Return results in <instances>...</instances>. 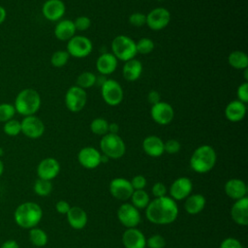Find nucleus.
<instances>
[{
    "mask_svg": "<svg viewBox=\"0 0 248 248\" xmlns=\"http://www.w3.org/2000/svg\"><path fill=\"white\" fill-rule=\"evenodd\" d=\"M66 216L69 225L76 230L83 229L87 224V214L81 207L71 206Z\"/></svg>",
    "mask_w": 248,
    "mask_h": 248,
    "instance_id": "25",
    "label": "nucleus"
},
{
    "mask_svg": "<svg viewBox=\"0 0 248 248\" xmlns=\"http://www.w3.org/2000/svg\"><path fill=\"white\" fill-rule=\"evenodd\" d=\"M155 44L150 38H140L138 42H136L137 52L140 54H149L154 50Z\"/></svg>",
    "mask_w": 248,
    "mask_h": 248,
    "instance_id": "37",
    "label": "nucleus"
},
{
    "mask_svg": "<svg viewBox=\"0 0 248 248\" xmlns=\"http://www.w3.org/2000/svg\"><path fill=\"white\" fill-rule=\"evenodd\" d=\"M73 22L77 31H86L91 26V19L86 16H78Z\"/></svg>",
    "mask_w": 248,
    "mask_h": 248,
    "instance_id": "40",
    "label": "nucleus"
},
{
    "mask_svg": "<svg viewBox=\"0 0 248 248\" xmlns=\"http://www.w3.org/2000/svg\"><path fill=\"white\" fill-rule=\"evenodd\" d=\"M117 217L119 222L126 227L136 228L140 222V214L139 209H137L132 203L125 202L121 204L117 210Z\"/></svg>",
    "mask_w": 248,
    "mask_h": 248,
    "instance_id": "13",
    "label": "nucleus"
},
{
    "mask_svg": "<svg viewBox=\"0 0 248 248\" xmlns=\"http://www.w3.org/2000/svg\"><path fill=\"white\" fill-rule=\"evenodd\" d=\"M90 131L97 136H105L108 133V122L103 117L94 118L90 122Z\"/></svg>",
    "mask_w": 248,
    "mask_h": 248,
    "instance_id": "33",
    "label": "nucleus"
},
{
    "mask_svg": "<svg viewBox=\"0 0 248 248\" xmlns=\"http://www.w3.org/2000/svg\"><path fill=\"white\" fill-rule=\"evenodd\" d=\"M225 192L228 197L236 201L246 197L247 186L243 180L238 178H232L226 182Z\"/></svg>",
    "mask_w": 248,
    "mask_h": 248,
    "instance_id": "24",
    "label": "nucleus"
},
{
    "mask_svg": "<svg viewBox=\"0 0 248 248\" xmlns=\"http://www.w3.org/2000/svg\"><path fill=\"white\" fill-rule=\"evenodd\" d=\"M229 65L235 70H244L248 68V56L244 51L234 50L228 56Z\"/></svg>",
    "mask_w": 248,
    "mask_h": 248,
    "instance_id": "29",
    "label": "nucleus"
},
{
    "mask_svg": "<svg viewBox=\"0 0 248 248\" xmlns=\"http://www.w3.org/2000/svg\"><path fill=\"white\" fill-rule=\"evenodd\" d=\"M205 206V198L202 194L189 195L186 198L184 208L189 214H198Z\"/></svg>",
    "mask_w": 248,
    "mask_h": 248,
    "instance_id": "28",
    "label": "nucleus"
},
{
    "mask_svg": "<svg viewBox=\"0 0 248 248\" xmlns=\"http://www.w3.org/2000/svg\"><path fill=\"white\" fill-rule=\"evenodd\" d=\"M78 160L83 168L95 169L101 164V153L92 146H85L79 150Z\"/></svg>",
    "mask_w": 248,
    "mask_h": 248,
    "instance_id": "17",
    "label": "nucleus"
},
{
    "mask_svg": "<svg viewBox=\"0 0 248 248\" xmlns=\"http://www.w3.org/2000/svg\"><path fill=\"white\" fill-rule=\"evenodd\" d=\"M3 171H4V164H3V162L0 159V177L3 174Z\"/></svg>",
    "mask_w": 248,
    "mask_h": 248,
    "instance_id": "52",
    "label": "nucleus"
},
{
    "mask_svg": "<svg viewBox=\"0 0 248 248\" xmlns=\"http://www.w3.org/2000/svg\"><path fill=\"white\" fill-rule=\"evenodd\" d=\"M130 199L132 201V204L137 209L145 208L150 202L149 196L144 190H134Z\"/></svg>",
    "mask_w": 248,
    "mask_h": 248,
    "instance_id": "30",
    "label": "nucleus"
},
{
    "mask_svg": "<svg viewBox=\"0 0 248 248\" xmlns=\"http://www.w3.org/2000/svg\"><path fill=\"white\" fill-rule=\"evenodd\" d=\"M157 1H159V2H161V1H165V0H157Z\"/></svg>",
    "mask_w": 248,
    "mask_h": 248,
    "instance_id": "54",
    "label": "nucleus"
},
{
    "mask_svg": "<svg viewBox=\"0 0 248 248\" xmlns=\"http://www.w3.org/2000/svg\"><path fill=\"white\" fill-rule=\"evenodd\" d=\"M180 148V142L174 139H170L168 140L167 141H164V151L169 154H175L179 152Z\"/></svg>",
    "mask_w": 248,
    "mask_h": 248,
    "instance_id": "42",
    "label": "nucleus"
},
{
    "mask_svg": "<svg viewBox=\"0 0 248 248\" xmlns=\"http://www.w3.org/2000/svg\"><path fill=\"white\" fill-rule=\"evenodd\" d=\"M60 171V164L59 162L52 158L47 157L43 159L38 167H37V174L39 178L46 179V180H52L55 178Z\"/></svg>",
    "mask_w": 248,
    "mask_h": 248,
    "instance_id": "16",
    "label": "nucleus"
},
{
    "mask_svg": "<svg viewBox=\"0 0 248 248\" xmlns=\"http://www.w3.org/2000/svg\"><path fill=\"white\" fill-rule=\"evenodd\" d=\"M93 48L92 42L85 36L75 35L67 42L66 51L70 56L76 58H83L88 56Z\"/></svg>",
    "mask_w": 248,
    "mask_h": 248,
    "instance_id": "8",
    "label": "nucleus"
},
{
    "mask_svg": "<svg viewBox=\"0 0 248 248\" xmlns=\"http://www.w3.org/2000/svg\"><path fill=\"white\" fill-rule=\"evenodd\" d=\"M152 194L155 198H161V197H164L166 196V193H167V188L165 186L164 183L162 182H156L153 186H152Z\"/></svg>",
    "mask_w": 248,
    "mask_h": 248,
    "instance_id": "46",
    "label": "nucleus"
},
{
    "mask_svg": "<svg viewBox=\"0 0 248 248\" xmlns=\"http://www.w3.org/2000/svg\"><path fill=\"white\" fill-rule=\"evenodd\" d=\"M52 190V184L50 180L38 178L34 183V191L38 196L46 197L50 194Z\"/></svg>",
    "mask_w": 248,
    "mask_h": 248,
    "instance_id": "34",
    "label": "nucleus"
},
{
    "mask_svg": "<svg viewBox=\"0 0 248 248\" xmlns=\"http://www.w3.org/2000/svg\"><path fill=\"white\" fill-rule=\"evenodd\" d=\"M142 149L150 157H160L165 153L164 141L158 136H147L142 141Z\"/></svg>",
    "mask_w": 248,
    "mask_h": 248,
    "instance_id": "22",
    "label": "nucleus"
},
{
    "mask_svg": "<svg viewBox=\"0 0 248 248\" xmlns=\"http://www.w3.org/2000/svg\"><path fill=\"white\" fill-rule=\"evenodd\" d=\"M42 105L40 93L33 88H24L16 96L14 107L20 115L29 116L38 112Z\"/></svg>",
    "mask_w": 248,
    "mask_h": 248,
    "instance_id": "2",
    "label": "nucleus"
},
{
    "mask_svg": "<svg viewBox=\"0 0 248 248\" xmlns=\"http://www.w3.org/2000/svg\"><path fill=\"white\" fill-rule=\"evenodd\" d=\"M146 218L156 225H168L175 221L178 216L176 202L170 197L155 198L145 207Z\"/></svg>",
    "mask_w": 248,
    "mask_h": 248,
    "instance_id": "1",
    "label": "nucleus"
},
{
    "mask_svg": "<svg viewBox=\"0 0 248 248\" xmlns=\"http://www.w3.org/2000/svg\"><path fill=\"white\" fill-rule=\"evenodd\" d=\"M122 242L125 248H145L146 246L144 234L137 228L127 229L122 235Z\"/></svg>",
    "mask_w": 248,
    "mask_h": 248,
    "instance_id": "20",
    "label": "nucleus"
},
{
    "mask_svg": "<svg viewBox=\"0 0 248 248\" xmlns=\"http://www.w3.org/2000/svg\"><path fill=\"white\" fill-rule=\"evenodd\" d=\"M117 64L118 60L111 52H104L96 60V69L99 74L108 76L116 70Z\"/></svg>",
    "mask_w": 248,
    "mask_h": 248,
    "instance_id": "21",
    "label": "nucleus"
},
{
    "mask_svg": "<svg viewBox=\"0 0 248 248\" xmlns=\"http://www.w3.org/2000/svg\"><path fill=\"white\" fill-rule=\"evenodd\" d=\"M146 244L149 248H164L166 246V240L160 234H153L146 240Z\"/></svg>",
    "mask_w": 248,
    "mask_h": 248,
    "instance_id": "41",
    "label": "nucleus"
},
{
    "mask_svg": "<svg viewBox=\"0 0 248 248\" xmlns=\"http://www.w3.org/2000/svg\"><path fill=\"white\" fill-rule=\"evenodd\" d=\"M216 161L215 149L208 144H202L197 147L191 155L190 167L198 173H205L214 168Z\"/></svg>",
    "mask_w": 248,
    "mask_h": 248,
    "instance_id": "4",
    "label": "nucleus"
},
{
    "mask_svg": "<svg viewBox=\"0 0 248 248\" xmlns=\"http://www.w3.org/2000/svg\"><path fill=\"white\" fill-rule=\"evenodd\" d=\"M3 132L9 137H16L21 133L20 121L17 119H11L3 123Z\"/></svg>",
    "mask_w": 248,
    "mask_h": 248,
    "instance_id": "36",
    "label": "nucleus"
},
{
    "mask_svg": "<svg viewBox=\"0 0 248 248\" xmlns=\"http://www.w3.org/2000/svg\"><path fill=\"white\" fill-rule=\"evenodd\" d=\"M96 77L97 76L92 72H89V71L82 72L78 76L76 85L84 90L87 88H90L96 84Z\"/></svg>",
    "mask_w": 248,
    "mask_h": 248,
    "instance_id": "31",
    "label": "nucleus"
},
{
    "mask_svg": "<svg viewBox=\"0 0 248 248\" xmlns=\"http://www.w3.org/2000/svg\"><path fill=\"white\" fill-rule=\"evenodd\" d=\"M29 239L33 245L37 247H43L47 242V235L44 230L35 227L30 229Z\"/></svg>",
    "mask_w": 248,
    "mask_h": 248,
    "instance_id": "32",
    "label": "nucleus"
},
{
    "mask_svg": "<svg viewBox=\"0 0 248 248\" xmlns=\"http://www.w3.org/2000/svg\"><path fill=\"white\" fill-rule=\"evenodd\" d=\"M193 184L188 177L176 178L170 187V194L172 200L181 201L186 199L192 192Z\"/></svg>",
    "mask_w": 248,
    "mask_h": 248,
    "instance_id": "18",
    "label": "nucleus"
},
{
    "mask_svg": "<svg viewBox=\"0 0 248 248\" xmlns=\"http://www.w3.org/2000/svg\"><path fill=\"white\" fill-rule=\"evenodd\" d=\"M4 155V149L2 147H0V158Z\"/></svg>",
    "mask_w": 248,
    "mask_h": 248,
    "instance_id": "53",
    "label": "nucleus"
},
{
    "mask_svg": "<svg viewBox=\"0 0 248 248\" xmlns=\"http://www.w3.org/2000/svg\"><path fill=\"white\" fill-rule=\"evenodd\" d=\"M109 192L117 200H129L134 192L132 184L129 180L123 177L113 178L109 183Z\"/></svg>",
    "mask_w": 248,
    "mask_h": 248,
    "instance_id": "15",
    "label": "nucleus"
},
{
    "mask_svg": "<svg viewBox=\"0 0 248 248\" xmlns=\"http://www.w3.org/2000/svg\"><path fill=\"white\" fill-rule=\"evenodd\" d=\"M130 182L134 190H143L146 186V178L140 174L134 176Z\"/></svg>",
    "mask_w": 248,
    "mask_h": 248,
    "instance_id": "44",
    "label": "nucleus"
},
{
    "mask_svg": "<svg viewBox=\"0 0 248 248\" xmlns=\"http://www.w3.org/2000/svg\"><path fill=\"white\" fill-rule=\"evenodd\" d=\"M147 101L151 106L159 103L161 101L160 93L157 90H150L147 94Z\"/></svg>",
    "mask_w": 248,
    "mask_h": 248,
    "instance_id": "47",
    "label": "nucleus"
},
{
    "mask_svg": "<svg viewBox=\"0 0 248 248\" xmlns=\"http://www.w3.org/2000/svg\"><path fill=\"white\" fill-rule=\"evenodd\" d=\"M246 114V106L244 103L233 100L231 101L225 108L226 118L233 123L241 121Z\"/></svg>",
    "mask_w": 248,
    "mask_h": 248,
    "instance_id": "23",
    "label": "nucleus"
},
{
    "mask_svg": "<svg viewBox=\"0 0 248 248\" xmlns=\"http://www.w3.org/2000/svg\"><path fill=\"white\" fill-rule=\"evenodd\" d=\"M119 132V125L115 122L108 123V134H114L117 135Z\"/></svg>",
    "mask_w": 248,
    "mask_h": 248,
    "instance_id": "50",
    "label": "nucleus"
},
{
    "mask_svg": "<svg viewBox=\"0 0 248 248\" xmlns=\"http://www.w3.org/2000/svg\"><path fill=\"white\" fill-rule=\"evenodd\" d=\"M0 248H19V245L18 243L14 240V239H9L7 241H5Z\"/></svg>",
    "mask_w": 248,
    "mask_h": 248,
    "instance_id": "49",
    "label": "nucleus"
},
{
    "mask_svg": "<svg viewBox=\"0 0 248 248\" xmlns=\"http://www.w3.org/2000/svg\"><path fill=\"white\" fill-rule=\"evenodd\" d=\"M14 217L17 226L23 229H32L40 223L43 210L38 203L25 202L16 207Z\"/></svg>",
    "mask_w": 248,
    "mask_h": 248,
    "instance_id": "3",
    "label": "nucleus"
},
{
    "mask_svg": "<svg viewBox=\"0 0 248 248\" xmlns=\"http://www.w3.org/2000/svg\"><path fill=\"white\" fill-rule=\"evenodd\" d=\"M16 113L14 104L11 103H1L0 104V122L5 123L8 120L14 118Z\"/></svg>",
    "mask_w": 248,
    "mask_h": 248,
    "instance_id": "38",
    "label": "nucleus"
},
{
    "mask_svg": "<svg viewBox=\"0 0 248 248\" xmlns=\"http://www.w3.org/2000/svg\"><path fill=\"white\" fill-rule=\"evenodd\" d=\"M111 53L120 61H128L138 54L136 42L126 35H118L111 42Z\"/></svg>",
    "mask_w": 248,
    "mask_h": 248,
    "instance_id": "5",
    "label": "nucleus"
},
{
    "mask_svg": "<svg viewBox=\"0 0 248 248\" xmlns=\"http://www.w3.org/2000/svg\"><path fill=\"white\" fill-rule=\"evenodd\" d=\"M70 207H71L70 204L66 201H59L55 204V208L57 212H59L60 214H67Z\"/></svg>",
    "mask_w": 248,
    "mask_h": 248,
    "instance_id": "48",
    "label": "nucleus"
},
{
    "mask_svg": "<svg viewBox=\"0 0 248 248\" xmlns=\"http://www.w3.org/2000/svg\"><path fill=\"white\" fill-rule=\"evenodd\" d=\"M65 106L71 112H79L82 110L87 102V93L84 89L73 85L66 91Z\"/></svg>",
    "mask_w": 248,
    "mask_h": 248,
    "instance_id": "9",
    "label": "nucleus"
},
{
    "mask_svg": "<svg viewBox=\"0 0 248 248\" xmlns=\"http://www.w3.org/2000/svg\"><path fill=\"white\" fill-rule=\"evenodd\" d=\"M66 7L62 0H46L42 6L44 17L49 21H59L65 15Z\"/></svg>",
    "mask_w": 248,
    "mask_h": 248,
    "instance_id": "14",
    "label": "nucleus"
},
{
    "mask_svg": "<svg viewBox=\"0 0 248 248\" xmlns=\"http://www.w3.org/2000/svg\"><path fill=\"white\" fill-rule=\"evenodd\" d=\"M150 116L155 123L159 125H168L174 117V110L169 103L160 101L151 106Z\"/></svg>",
    "mask_w": 248,
    "mask_h": 248,
    "instance_id": "12",
    "label": "nucleus"
},
{
    "mask_svg": "<svg viewBox=\"0 0 248 248\" xmlns=\"http://www.w3.org/2000/svg\"><path fill=\"white\" fill-rule=\"evenodd\" d=\"M170 22V13L168 9L157 7L146 15V25L153 31H160L166 28Z\"/></svg>",
    "mask_w": 248,
    "mask_h": 248,
    "instance_id": "10",
    "label": "nucleus"
},
{
    "mask_svg": "<svg viewBox=\"0 0 248 248\" xmlns=\"http://www.w3.org/2000/svg\"><path fill=\"white\" fill-rule=\"evenodd\" d=\"M128 21L134 27H142L146 24V15L140 12H135L129 16Z\"/></svg>",
    "mask_w": 248,
    "mask_h": 248,
    "instance_id": "39",
    "label": "nucleus"
},
{
    "mask_svg": "<svg viewBox=\"0 0 248 248\" xmlns=\"http://www.w3.org/2000/svg\"><path fill=\"white\" fill-rule=\"evenodd\" d=\"M232 219L240 226L248 225V198L236 200L231 208Z\"/></svg>",
    "mask_w": 248,
    "mask_h": 248,
    "instance_id": "19",
    "label": "nucleus"
},
{
    "mask_svg": "<svg viewBox=\"0 0 248 248\" xmlns=\"http://www.w3.org/2000/svg\"><path fill=\"white\" fill-rule=\"evenodd\" d=\"M237 100L246 104L248 102V82L244 81L236 89Z\"/></svg>",
    "mask_w": 248,
    "mask_h": 248,
    "instance_id": "43",
    "label": "nucleus"
},
{
    "mask_svg": "<svg viewBox=\"0 0 248 248\" xmlns=\"http://www.w3.org/2000/svg\"><path fill=\"white\" fill-rule=\"evenodd\" d=\"M142 63L136 59H130L124 63L122 69V76L127 81H136L142 74Z\"/></svg>",
    "mask_w": 248,
    "mask_h": 248,
    "instance_id": "27",
    "label": "nucleus"
},
{
    "mask_svg": "<svg viewBox=\"0 0 248 248\" xmlns=\"http://www.w3.org/2000/svg\"><path fill=\"white\" fill-rule=\"evenodd\" d=\"M21 125V133L32 140H36L41 138L46 130L45 124L43 120L38 117L36 114L24 116L20 121Z\"/></svg>",
    "mask_w": 248,
    "mask_h": 248,
    "instance_id": "11",
    "label": "nucleus"
},
{
    "mask_svg": "<svg viewBox=\"0 0 248 248\" xmlns=\"http://www.w3.org/2000/svg\"><path fill=\"white\" fill-rule=\"evenodd\" d=\"M70 58L69 53L66 50H56L52 53L50 57V64L54 68H62L64 67Z\"/></svg>",
    "mask_w": 248,
    "mask_h": 248,
    "instance_id": "35",
    "label": "nucleus"
},
{
    "mask_svg": "<svg viewBox=\"0 0 248 248\" xmlns=\"http://www.w3.org/2000/svg\"><path fill=\"white\" fill-rule=\"evenodd\" d=\"M101 95L105 103L110 107L118 106L124 98L122 86L112 78H107L101 85Z\"/></svg>",
    "mask_w": 248,
    "mask_h": 248,
    "instance_id": "7",
    "label": "nucleus"
},
{
    "mask_svg": "<svg viewBox=\"0 0 248 248\" xmlns=\"http://www.w3.org/2000/svg\"><path fill=\"white\" fill-rule=\"evenodd\" d=\"M220 248H243V246L238 239L233 237H228L221 242Z\"/></svg>",
    "mask_w": 248,
    "mask_h": 248,
    "instance_id": "45",
    "label": "nucleus"
},
{
    "mask_svg": "<svg viewBox=\"0 0 248 248\" xmlns=\"http://www.w3.org/2000/svg\"><path fill=\"white\" fill-rule=\"evenodd\" d=\"M54 36L60 41H69L73 38L77 32L73 20L70 19H60L57 21L54 27Z\"/></svg>",
    "mask_w": 248,
    "mask_h": 248,
    "instance_id": "26",
    "label": "nucleus"
},
{
    "mask_svg": "<svg viewBox=\"0 0 248 248\" xmlns=\"http://www.w3.org/2000/svg\"><path fill=\"white\" fill-rule=\"evenodd\" d=\"M7 17V11L6 9L0 5V25L6 20Z\"/></svg>",
    "mask_w": 248,
    "mask_h": 248,
    "instance_id": "51",
    "label": "nucleus"
},
{
    "mask_svg": "<svg viewBox=\"0 0 248 248\" xmlns=\"http://www.w3.org/2000/svg\"><path fill=\"white\" fill-rule=\"evenodd\" d=\"M100 148L102 154L108 159H119L126 152V145L120 136L114 134H107L100 140Z\"/></svg>",
    "mask_w": 248,
    "mask_h": 248,
    "instance_id": "6",
    "label": "nucleus"
}]
</instances>
